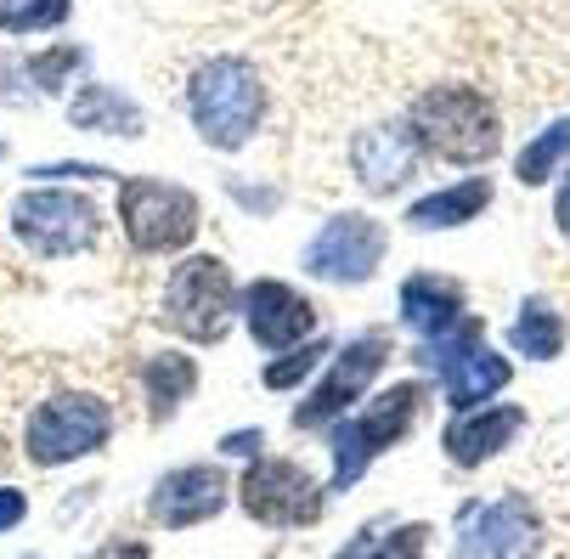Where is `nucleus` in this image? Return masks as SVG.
<instances>
[{"label": "nucleus", "instance_id": "obj_17", "mask_svg": "<svg viewBox=\"0 0 570 559\" xmlns=\"http://www.w3.org/2000/svg\"><path fill=\"white\" fill-rule=\"evenodd\" d=\"M356 170L373 193H395L406 176H413V147H406V136H395V130H367L356 141Z\"/></svg>", "mask_w": 570, "mask_h": 559}, {"label": "nucleus", "instance_id": "obj_22", "mask_svg": "<svg viewBox=\"0 0 570 559\" xmlns=\"http://www.w3.org/2000/svg\"><path fill=\"white\" fill-rule=\"evenodd\" d=\"M564 153H570V119L548 125V130H542V136H537V141L520 153V165H514V170H520V182H542V176L559 165Z\"/></svg>", "mask_w": 570, "mask_h": 559}, {"label": "nucleus", "instance_id": "obj_7", "mask_svg": "<svg viewBox=\"0 0 570 559\" xmlns=\"http://www.w3.org/2000/svg\"><path fill=\"white\" fill-rule=\"evenodd\" d=\"M12 232L35 255H79L97 244V204L79 193H23L12 204Z\"/></svg>", "mask_w": 570, "mask_h": 559}, {"label": "nucleus", "instance_id": "obj_8", "mask_svg": "<svg viewBox=\"0 0 570 559\" xmlns=\"http://www.w3.org/2000/svg\"><path fill=\"white\" fill-rule=\"evenodd\" d=\"M542 548V520L525 498H498L463 514L458 553L463 559H531Z\"/></svg>", "mask_w": 570, "mask_h": 559}, {"label": "nucleus", "instance_id": "obj_24", "mask_svg": "<svg viewBox=\"0 0 570 559\" xmlns=\"http://www.w3.org/2000/svg\"><path fill=\"white\" fill-rule=\"evenodd\" d=\"M322 356H328V345L316 340V345H305V351L283 356L277 367H266V384H272V390H288V384H299V379H305V373H311V367H316Z\"/></svg>", "mask_w": 570, "mask_h": 559}, {"label": "nucleus", "instance_id": "obj_20", "mask_svg": "<svg viewBox=\"0 0 570 559\" xmlns=\"http://www.w3.org/2000/svg\"><path fill=\"white\" fill-rule=\"evenodd\" d=\"M141 379H147V402H153V419H170L181 395H193V384H198V367H193L187 356H153V362L141 367Z\"/></svg>", "mask_w": 570, "mask_h": 559}, {"label": "nucleus", "instance_id": "obj_18", "mask_svg": "<svg viewBox=\"0 0 570 559\" xmlns=\"http://www.w3.org/2000/svg\"><path fill=\"white\" fill-rule=\"evenodd\" d=\"M485 198H492V187L485 182H463V187H446V193H430L419 198L413 209H406V220L424 226V232H441V226H463L469 215L485 209Z\"/></svg>", "mask_w": 570, "mask_h": 559}, {"label": "nucleus", "instance_id": "obj_15", "mask_svg": "<svg viewBox=\"0 0 570 559\" xmlns=\"http://www.w3.org/2000/svg\"><path fill=\"white\" fill-rule=\"evenodd\" d=\"M520 424H525L520 408H498V413H480V419H452L446 424V452H452V463L474 469V463L492 458L498 447H509V435Z\"/></svg>", "mask_w": 570, "mask_h": 559}, {"label": "nucleus", "instance_id": "obj_5", "mask_svg": "<svg viewBox=\"0 0 570 559\" xmlns=\"http://www.w3.org/2000/svg\"><path fill=\"white\" fill-rule=\"evenodd\" d=\"M165 323L181 328L198 345H215L226 334V323H232V277H226L220 261L193 255V261L176 266L170 294H165Z\"/></svg>", "mask_w": 570, "mask_h": 559}, {"label": "nucleus", "instance_id": "obj_14", "mask_svg": "<svg viewBox=\"0 0 570 559\" xmlns=\"http://www.w3.org/2000/svg\"><path fill=\"white\" fill-rule=\"evenodd\" d=\"M474 340H480V323H463V334L452 340V351L441 362L452 408H474V402H485V395H498L509 384V362L492 356V351H480Z\"/></svg>", "mask_w": 570, "mask_h": 559}, {"label": "nucleus", "instance_id": "obj_9", "mask_svg": "<svg viewBox=\"0 0 570 559\" xmlns=\"http://www.w3.org/2000/svg\"><path fill=\"white\" fill-rule=\"evenodd\" d=\"M243 509H249L261 526H311L322 514V492L305 469L283 463V458H261L237 487Z\"/></svg>", "mask_w": 570, "mask_h": 559}, {"label": "nucleus", "instance_id": "obj_13", "mask_svg": "<svg viewBox=\"0 0 570 559\" xmlns=\"http://www.w3.org/2000/svg\"><path fill=\"white\" fill-rule=\"evenodd\" d=\"M243 316H249V334L266 351H283V345H294L316 328V311L288 283H255L249 294H243Z\"/></svg>", "mask_w": 570, "mask_h": 559}, {"label": "nucleus", "instance_id": "obj_1", "mask_svg": "<svg viewBox=\"0 0 570 559\" xmlns=\"http://www.w3.org/2000/svg\"><path fill=\"white\" fill-rule=\"evenodd\" d=\"M187 108L209 147H243L266 119V86L243 57H209L187 86Z\"/></svg>", "mask_w": 570, "mask_h": 559}, {"label": "nucleus", "instance_id": "obj_16", "mask_svg": "<svg viewBox=\"0 0 570 559\" xmlns=\"http://www.w3.org/2000/svg\"><path fill=\"white\" fill-rule=\"evenodd\" d=\"M401 316L419 334H446L463 316V294H458V283H441V277H406L401 283Z\"/></svg>", "mask_w": 570, "mask_h": 559}, {"label": "nucleus", "instance_id": "obj_2", "mask_svg": "<svg viewBox=\"0 0 570 559\" xmlns=\"http://www.w3.org/2000/svg\"><path fill=\"white\" fill-rule=\"evenodd\" d=\"M406 125L435 158H452V165H480V158L498 153V108L463 86L424 91L413 114H406Z\"/></svg>", "mask_w": 570, "mask_h": 559}, {"label": "nucleus", "instance_id": "obj_29", "mask_svg": "<svg viewBox=\"0 0 570 559\" xmlns=\"http://www.w3.org/2000/svg\"><path fill=\"white\" fill-rule=\"evenodd\" d=\"M553 215H559V226H564V237H570V176H564V187H559V204H553Z\"/></svg>", "mask_w": 570, "mask_h": 559}, {"label": "nucleus", "instance_id": "obj_23", "mask_svg": "<svg viewBox=\"0 0 570 559\" xmlns=\"http://www.w3.org/2000/svg\"><path fill=\"white\" fill-rule=\"evenodd\" d=\"M68 18V0H0V29L12 35H35Z\"/></svg>", "mask_w": 570, "mask_h": 559}, {"label": "nucleus", "instance_id": "obj_3", "mask_svg": "<svg viewBox=\"0 0 570 559\" xmlns=\"http://www.w3.org/2000/svg\"><path fill=\"white\" fill-rule=\"evenodd\" d=\"M419 408H424V384H395V390L379 395L362 419L340 424V435H334V481H340V487H356L362 469H367L390 441H401L406 430H413Z\"/></svg>", "mask_w": 570, "mask_h": 559}, {"label": "nucleus", "instance_id": "obj_4", "mask_svg": "<svg viewBox=\"0 0 570 559\" xmlns=\"http://www.w3.org/2000/svg\"><path fill=\"white\" fill-rule=\"evenodd\" d=\"M119 220H125L130 249L170 255V249H181L187 237L198 232V198L181 193V187H165V182H125Z\"/></svg>", "mask_w": 570, "mask_h": 559}, {"label": "nucleus", "instance_id": "obj_21", "mask_svg": "<svg viewBox=\"0 0 570 559\" xmlns=\"http://www.w3.org/2000/svg\"><path fill=\"white\" fill-rule=\"evenodd\" d=\"M514 345L525 351V356H537V362H548V356H559V345H564V328H559V316L548 311V305H525L520 311V323H514Z\"/></svg>", "mask_w": 570, "mask_h": 559}, {"label": "nucleus", "instance_id": "obj_25", "mask_svg": "<svg viewBox=\"0 0 570 559\" xmlns=\"http://www.w3.org/2000/svg\"><path fill=\"white\" fill-rule=\"evenodd\" d=\"M424 542H430V526H401L373 559H424Z\"/></svg>", "mask_w": 570, "mask_h": 559}, {"label": "nucleus", "instance_id": "obj_10", "mask_svg": "<svg viewBox=\"0 0 570 559\" xmlns=\"http://www.w3.org/2000/svg\"><path fill=\"white\" fill-rule=\"evenodd\" d=\"M384 261V226L367 220V215H340L322 226V237L311 244L305 266L328 283H362L373 277V266Z\"/></svg>", "mask_w": 570, "mask_h": 559}, {"label": "nucleus", "instance_id": "obj_11", "mask_svg": "<svg viewBox=\"0 0 570 559\" xmlns=\"http://www.w3.org/2000/svg\"><path fill=\"white\" fill-rule=\"evenodd\" d=\"M384 356H390V340L384 334H367V340H351L345 351H340V362L328 367V379H322L316 384V395H311V402L294 413V424H322V419H334L340 408H351L356 402V395H362V384L384 367Z\"/></svg>", "mask_w": 570, "mask_h": 559}, {"label": "nucleus", "instance_id": "obj_6", "mask_svg": "<svg viewBox=\"0 0 570 559\" xmlns=\"http://www.w3.org/2000/svg\"><path fill=\"white\" fill-rule=\"evenodd\" d=\"M114 419L108 408L97 402V395H57V402H46L35 419H29V458L40 469H57V463H73L86 458L108 441Z\"/></svg>", "mask_w": 570, "mask_h": 559}, {"label": "nucleus", "instance_id": "obj_19", "mask_svg": "<svg viewBox=\"0 0 570 559\" xmlns=\"http://www.w3.org/2000/svg\"><path fill=\"white\" fill-rule=\"evenodd\" d=\"M68 119L86 125V130H108V136H141V114H136L119 91H108V86L79 91L73 108H68Z\"/></svg>", "mask_w": 570, "mask_h": 559}, {"label": "nucleus", "instance_id": "obj_26", "mask_svg": "<svg viewBox=\"0 0 570 559\" xmlns=\"http://www.w3.org/2000/svg\"><path fill=\"white\" fill-rule=\"evenodd\" d=\"M23 509H29V503H23V492H18V487H0V531L18 526V520H23Z\"/></svg>", "mask_w": 570, "mask_h": 559}, {"label": "nucleus", "instance_id": "obj_12", "mask_svg": "<svg viewBox=\"0 0 570 559\" xmlns=\"http://www.w3.org/2000/svg\"><path fill=\"white\" fill-rule=\"evenodd\" d=\"M153 520L158 526H198L209 514L226 509V474L209 469V463H193V469H176L153 487Z\"/></svg>", "mask_w": 570, "mask_h": 559}, {"label": "nucleus", "instance_id": "obj_27", "mask_svg": "<svg viewBox=\"0 0 570 559\" xmlns=\"http://www.w3.org/2000/svg\"><path fill=\"white\" fill-rule=\"evenodd\" d=\"M97 559H147V542H108Z\"/></svg>", "mask_w": 570, "mask_h": 559}, {"label": "nucleus", "instance_id": "obj_28", "mask_svg": "<svg viewBox=\"0 0 570 559\" xmlns=\"http://www.w3.org/2000/svg\"><path fill=\"white\" fill-rule=\"evenodd\" d=\"M255 447H261V435H255V430H237V435H226V441H220V452H255Z\"/></svg>", "mask_w": 570, "mask_h": 559}]
</instances>
